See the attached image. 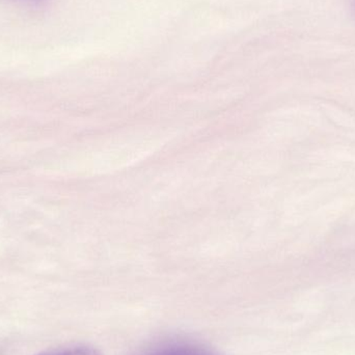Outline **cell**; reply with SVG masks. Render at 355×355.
<instances>
[{
	"instance_id": "obj_2",
	"label": "cell",
	"mask_w": 355,
	"mask_h": 355,
	"mask_svg": "<svg viewBox=\"0 0 355 355\" xmlns=\"http://www.w3.org/2000/svg\"><path fill=\"white\" fill-rule=\"evenodd\" d=\"M37 355H104L93 346L79 345L72 347L60 348L51 352H42Z\"/></svg>"
},
{
	"instance_id": "obj_3",
	"label": "cell",
	"mask_w": 355,
	"mask_h": 355,
	"mask_svg": "<svg viewBox=\"0 0 355 355\" xmlns=\"http://www.w3.org/2000/svg\"><path fill=\"white\" fill-rule=\"evenodd\" d=\"M12 1L31 6V8H42L47 3L48 0H12Z\"/></svg>"
},
{
	"instance_id": "obj_1",
	"label": "cell",
	"mask_w": 355,
	"mask_h": 355,
	"mask_svg": "<svg viewBox=\"0 0 355 355\" xmlns=\"http://www.w3.org/2000/svg\"><path fill=\"white\" fill-rule=\"evenodd\" d=\"M141 355H216L205 348L186 343L164 344Z\"/></svg>"
}]
</instances>
